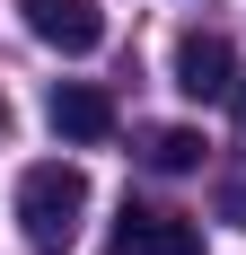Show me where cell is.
Returning <instances> with one entry per match:
<instances>
[{"label": "cell", "instance_id": "cell-1", "mask_svg": "<svg viewBox=\"0 0 246 255\" xmlns=\"http://www.w3.org/2000/svg\"><path fill=\"white\" fill-rule=\"evenodd\" d=\"M79 229H88V167H71V158L26 167L18 176V238L35 255H71Z\"/></svg>", "mask_w": 246, "mask_h": 255}, {"label": "cell", "instance_id": "cell-2", "mask_svg": "<svg viewBox=\"0 0 246 255\" xmlns=\"http://www.w3.org/2000/svg\"><path fill=\"white\" fill-rule=\"evenodd\" d=\"M167 71H176V97L211 106V97H229V88H238V53H229V35H211V26H185Z\"/></svg>", "mask_w": 246, "mask_h": 255}, {"label": "cell", "instance_id": "cell-3", "mask_svg": "<svg viewBox=\"0 0 246 255\" xmlns=\"http://www.w3.org/2000/svg\"><path fill=\"white\" fill-rule=\"evenodd\" d=\"M18 18H26V35L53 44V53H97L106 44V9L97 0H18Z\"/></svg>", "mask_w": 246, "mask_h": 255}, {"label": "cell", "instance_id": "cell-4", "mask_svg": "<svg viewBox=\"0 0 246 255\" xmlns=\"http://www.w3.org/2000/svg\"><path fill=\"white\" fill-rule=\"evenodd\" d=\"M115 255H202V220H176V211L123 203V220H115Z\"/></svg>", "mask_w": 246, "mask_h": 255}, {"label": "cell", "instance_id": "cell-5", "mask_svg": "<svg viewBox=\"0 0 246 255\" xmlns=\"http://www.w3.org/2000/svg\"><path fill=\"white\" fill-rule=\"evenodd\" d=\"M44 124L62 132V141H115V97L106 88H88V79H53V97H44Z\"/></svg>", "mask_w": 246, "mask_h": 255}, {"label": "cell", "instance_id": "cell-6", "mask_svg": "<svg viewBox=\"0 0 246 255\" xmlns=\"http://www.w3.org/2000/svg\"><path fill=\"white\" fill-rule=\"evenodd\" d=\"M141 158L158 176H185V167H202V132L194 124H158V132H141Z\"/></svg>", "mask_w": 246, "mask_h": 255}, {"label": "cell", "instance_id": "cell-7", "mask_svg": "<svg viewBox=\"0 0 246 255\" xmlns=\"http://www.w3.org/2000/svg\"><path fill=\"white\" fill-rule=\"evenodd\" d=\"M229 115H238V124H246V71H238V88H229Z\"/></svg>", "mask_w": 246, "mask_h": 255}, {"label": "cell", "instance_id": "cell-8", "mask_svg": "<svg viewBox=\"0 0 246 255\" xmlns=\"http://www.w3.org/2000/svg\"><path fill=\"white\" fill-rule=\"evenodd\" d=\"M0 132H9V97H0Z\"/></svg>", "mask_w": 246, "mask_h": 255}]
</instances>
